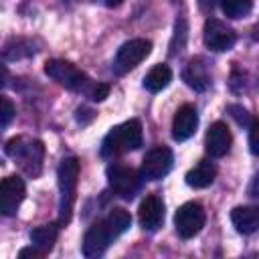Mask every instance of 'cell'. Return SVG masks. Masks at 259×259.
Instances as JSON below:
<instances>
[{"label":"cell","mask_w":259,"mask_h":259,"mask_svg":"<svg viewBox=\"0 0 259 259\" xmlns=\"http://www.w3.org/2000/svg\"><path fill=\"white\" fill-rule=\"evenodd\" d=\"M219 4L229 18H243L253 10V0H221Z\"/></svg>","instance_id":"cell-22"},{"label":"cell","mask_w":259,"mask_h":259,"mask_svg":"<svg viewBox=\"0 0 259 259\" xmlns=\"http://www.w3.org/2000/svg\"><path fill=\"white\" fill-rule=\"evenodd\" d=\"M113 241V237L109 235L105 221H97L95 225H91L83 237V255L85 257H97L101 255L107 245Z\"/></svg>","instance_id":"cell-14"},{"label":"cell","mask_w":259,"mask_h":259,"mask_svg":"<svg viewBox=\"0 0 259 259\" xmlns=\"http://www.w3.org/2000/svg\"><path fill=\"white\" fill-rule=\"evenodd\" d=\"M257 130H259V123L253 119V123L249 125V150L253 156L259 154V148H257Z\"/></svg>","instance_id":"cell-26"},{"label":"cell","mask_w":259,"mask_h":259,"mask_svg":"<svg viewBox=\"0 0 259 259\" xmlns=\"http://www.w3.org/2000/svg\"><path fill=\"white\" fill-rule=\"evenodd\" d=\"M57 178H59V190H61V204H59V223L67 225L71 221V210H73V202H75V190H77V182H79V160L73 156H67L61 160L59 170H57Z\"/></svg>","instance_id":"cell-2"},{"label":"cell","mask_w":259,"mask_h":259,"mask_svg":"<svg viewBox=\"0 0 259 259\" xmlns=\"http://www.w3.org/2000/svg\"><path fill=\"white\" fill-rule=\"evenodd\" d=\"M103 221H105V227H107V231H109V235H111L113 239H117L121 233H125V231L130 229V225H132V217H130V212L123 210V208H113V210H109V214H107Z\"/></svg>","instance_id":"cell-20"},{"label":"cell","mask_w":259,"mask_h":259,"mask_svg":"<svg viewBox=\"0 0 259 259\" xmlns=\"http://www.w3.org/2000/svg\"><path fill=\"white\" fill-rule=\"evenodd\" d=\"M172 81V71L168 65H156L148 71V75L144 77V87L150 93H158L164 87H168V83Z\"/></svg>","instance_id":"cell-19"},{"label":"cell","mask_w":259,"mask_h":259,"mask_svg":"<svg viewBox=\"0 0 259 259\" xmlns=\"http://www.w3.org/2000/svg\"><path fill=\"white\" fill-rule=\"evenodd\" d=\"M107 93H109V85H105V83H93V87H91V91H89V99H93V101H103L105 97H107Z\"/></svg>","instance_id":"cell-25"},{"label":"cell","mask_w":259,"mask_h":259,"mask_svg":"<svg viewBox=\"0 0 259 259\" xmlns=\"http://www.w3.org/2000/svg\"><path fill=\"white\" fill-rule=\"evenodd\" d=\"M107 182H109V188L117 196L134 198V194L140 190L142 176L134 168H127V166H121V164H113V166L107 168Z\"/></svg>","instance_id":"cell-7"},{"label":"cell","mask_w":259,"mask_h":259,"mask_svg":"<svg viewBox=\"0 0 259 259\" xmlns=\"http://www.w3.org/2000/svg\"><path fill=\"white\" fill-rule=\"evenodd\" d=\"M214 176H217V168L212 162H198L192 170H188L186 174V184L192 186V188H206L214 182Z\"/></svg>","instance_id":"cell-17"},{"label":"cell","mask_w":259,"mask_h":259,"mask_svg":"<svg viewBox=\"0 0 259 259\" xmlns=\"http://www.w3.org/2000/svg\"><path fill=\"white\" fill-rule=\"evenodd\" d=\"M103 2H105L107 6H117V4H121L123 0H103Z\"/></svg>","instance_id":"cell-30"},{"label":"cell","mask_w":259,"mask_h":259,"mask_svg":"<svg viewBox=\"0 0 259 259\" xmlns=\"http://www.w3.org/2000/svg\"><path fill=\"white\" fill-rule=\"evenodd\" d=\"M219 2L221 0H198V6H200L202 12H210V10H214L219 6Z\"/></svg>","instance_id":"cell-27"},{"label":"cell","mask_w":259,"mask_h":259,"mask_svg":"<svg viewBox=\"0 0 259 259\" xmlns=\"http://www.w3.org/2000/svg\"><path fill=\"white\" fill-rule=\"evenodd\" d=\"M229 113L241 127H249L253 123V115L243 107V105H229Z\"/></svg>","instance_id":"cell-23"},{"label":"cell","mask_w":259,"mask_h":259,"mask_svg":"<svg viewBox=\"0 0 259 259\" xmlns=\"http://www.w3.org/2000/svg\"><path fill=\"white\" fill-rule=\"evenodd\" d=\"M182 79L186 81V85L194 91H206L208 85H210V75H208V69L204 65V61L200 59H192L188 61V65L184 67L182 71Z\"/></svg>","instance_id":"cell-15"},{"label":"cell","mask_w":259,"mask_h":259,"mask_svg":"<svg viewBox=\"0 0 259 259\" xmlns=\"http://www.w3.org/2000/svg\"><path fill=\"white\" fill-rule=\"evenodd\" d=\"M231 221L239 233L251 235L259 227V210L255 206H235L231 210Z\"/></svg>","instance_id":"cell-16"},{"label":"cell","mask_w":259,"mask_h":259,"mask_svg":"<svg viewBox=\"0 0 259 259\" xmlns=\"http://www.w3.org/2000/svg\"><path fill=\"white\" fill-rule=\"evenodd\" d=\"M18 257H40V253L30 245V247H26V249H20Z\"/></svg>","instance_id":"cell-28"},{"label":"cell","mask_w":259,"mask_h":259,"mask_svg":"<svg viewBox=\"0 0 259 259\" xmlns=\"http://www.w3.org/2000/svg\"><path fill=\"white\" fill-rule=\"evenodd\" d=\"M6 77H8V71H6V67L0 63V85L4 83V79H6Z\"/></svg>","instance_id":"cell-29"},{"label":"cell","mask_w":259,"mask_h":259,"mask_svg":"<svg viewBox=\"0 0 259 259\" xmlns=\"http://www.w3.org/2000/svg\"><path fill=\"white\" fill-rule=\"evenodd\" d=\"M32 53H34L32 45H30L28 40H24V38H12V40L6 42L4 49H2V57H4V59H10V61L28 57V55H32Z\"/></svg>","instance_id":"cell-21"},{"label":"cell","mask_w":259,"mask_h":259,"mask_svg":"<svg viewBox=\"0 0 259 259\" xmlns=\"http://www.w3.org/2000/svg\"><path fill=\"white\" fill-rule=\"evenodd\" d=\"M59 237V227L57 225H42V227H36L30 231V241H32V247L45 255L53 249L55 241Z\"/></svg>","instance_id":"cell-18"},{"label":"cell","mask_w":259,"mask_h":259,"mask_svg":"<svg viewBox=\"0 0 259 259\" xmlns=\"http://www.w3.org/2000/svg\"><path fill=\"white\" fill-rule=\"evenodd\" d=\"M12 117H14V105H12V101L6 99V97H0V127L8 125L12 121Z\"/></svg>","instance_id":"cell-24"},{"label":"cell","mask_w":259,"mask_h":259,"mask_svg":"<svg viewBox=\"0 0 259 259\" xmlns=\"http://www.w3.org/2000/svg\"><path fill=\"white\" fill-rule=\"evenodd\" d=\"M204 221H206V214L198 202H184L174 214V227L182 239L196 237L202 231Z\"/></svg>","instance_id":"cell-6"},{"label":"cell","mask_w":259,"mask_h":259,"mask_svg":"<svg viewBox=\"0 0 259 259\" xmlns=\"http://www.w3.org/2000/svg\"><path fill=\"white\" fill-rule=\"evenodd\" d=\"M202 40L206 45V49L214 51V53H223V51H229L233 49L235 40H237V34L231 26H227L223 20L219 18H208L204 22V28H202Z\"/></svg>","instance_id":"cell-8"},{"label":"cell","mask_w":259,"mask_h":259,"mask_svg":"<svg viewBox=\"0 0 259 259\" xmlns=\"http://www.w3.org/2000/svg\"><path fill=\"white\" fill-rule=\"evenodd\" d=\"M24 182L18 176H6L0 180V214L12 217L18 212L20 202L24 200Z\"/></svg>","instance_id":"cell-10"},{"label":"cell","mask_w":259,"mask_h":259,"mask_svg":"<svg viewBox=\"0 0 259 259\" xmlns=\"http://www.w3.org/2000/svg\"><path fill=\"white\" fill-rule=\"evenodd\" d=\"M198 127V113H196V107L194 105H182L178 107V111L174 113V119H172V138L176 142H184L188 140L190 136H194Z\"/></svg>","instance_id":"cell-11"},{"label":"cell","mask_w":259,"mask_h":259,"mask_svg":"<svg viewBox=\"0 0 259 259\" xmlns=\"http://www.w3.org/2000/svg\"><path fill=\"white\" fill-rule=\"evenodd\" d=\"M140 146H142V123L138 119H130L109 130V134L101 142V156L115 158L119 154L138 150Z\"/></svg>","instance_id":"cell-1"},{"label":"cell","mask_w":259,"mask_h":259,"mask_svg":"<svg viewBox=\"0 0 259 259\" xmlns=\"http://www.w3.org/2000/svg\"><path fill=\"white\" fill-rule=\"evenodd\" d=\"M6 154L16 160L20 164V168L28 174V176H38L40 174V168H42V156H45V148L38 140H32V138H24V136H18V138H12L8 144H6Z\"/></svg>","instance_id":"cell-3"},{"label":"cell","mask_w":259,"mask_h":259,"mask_svg":"<svg viewBox=\"0 0 259 259\" xmlns=\"http://www.w3.org/2000/svg\"><path fill=\"white\" fill-rule=\"evenodd\" d=\"M152 51V42L146 38H132L127 42H123L113 59V73L123 75L127 71H132L134 67H138Z\"/></svg>","instance_id":"cell-5"},{"label":"cell","mask_w":259,"mask_h":259,"mask_svg":"<svg viewBox=\"0 0 259 259\" xmlns=\"http://www.w3.org/2000/svg\"><path fill=\"white\" fill-rule=\"evenodd\" d=\"M231 142H233V138H231V132H229L227 123L214 121V123L208 127V132H206L204 148H206V152H208L212 158H223V156L229 154Z\"/></svg>","instance_id":"cell-12"},{"label":"cell","mask_w":259,"mask_h":259,"mask_svg":"<svg viewBox=\"0 0 259 259\" xmlns=\"http://www.w3.org/2000/svg\"><path fill=\"white\" fill-rule=\"evenodd\" d=\"M138 219H140V225L146 229V231H156L160 229L162 221H164V200L156 194H148L142 202H140V208H138Z\"/></svg>","instance_id":"cell-13"},{"label":"cell","mask_w":259,"mask_h":259,"mask_svg":"<svg viewBox=\"0 0 259 259\" xmlns=\"http://www.w3.org/2000/svg\"><path fill=\"white\" fill-rule=\"evenodd\" d=\"M45 73L55 79L59 85L71 89V91H77V93H85L89 95L91 87H93V81L81 71L77 69L73 63L69 61H61V59H53V61H47L45 63Z\"/></svg>","instance_id":"cell-4"},{"label":"cell","mask_w":259,"mask_h":259,"mask_svg":"<svg viewBox=\"0 0 259 259\" xmlns=\"http://www.w3.org/2000/svg\"><path fill=\"white\" fill-rule=\"evenodd\" d=\"M172 162H174V156H172V152L168 148H164V146L152 148L144 156V162H142V168H140V176L144 180H160L172 170Z\"/></svg>","instance_id":"cell-9"}]
</instances>
